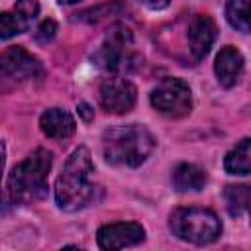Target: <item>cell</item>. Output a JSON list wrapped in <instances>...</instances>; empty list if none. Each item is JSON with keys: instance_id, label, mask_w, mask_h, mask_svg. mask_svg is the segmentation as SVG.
<instances>
[{"instance_id": "obj_1", "label": "cell", "mask_w": 251, "mask_h": 251, "mask_svg": "<svg viewBox=\"0 0 251 251\" xmlns=\"http://www.w3.org/2000/svg\"><path fill=\"white\" fill-rule=\"evenodd\" d=\"M94 165L90 151L80 145L67 159L61 175L55 182V202L65 212H76L94 200L96 186L92 184Z\"/></svg>"}, {"instance_id": "obj_2", "label": "cell", "mask_w": 251, "mask_h": 251, "mask_svg": "<svg viewBox=\"0 0 251 251\" xmlns=\"http://www.w3.org/2000/svg\"><path fill=\"white\" fill-rule=\"evenodd\" d=\"M155 147V137L145 126L127 124L116 126L104 131L102 137V153L110 165L124 167H139L147 161Z\"/></svg>"}, {"instance_id": "obj_3", "label": "cell", "mask_w": 251, "mask_h": 251, "mask_svg": "<svg viewBox=\"0 0 251 251\" xmlns=\"http://www.w3.org/2000/svg\"><path fill=\"white\" fill-rule=\"evenodd\" d=\"M51 165L53 157L47 149L37 147L33 153H29L8 175V198L14 204H29L41 200L47 194V176Z\"/></svg>"}, {"instance_id": "obj_4", "label": "cell", "mask_w": 251, "mask_h": 251, "mask_svg": "<svg viewBox=\"0 0 251 251\" xmlns=\"http://www.w3.org/2000/svg\"><path fill=\"white\" fill-rule=\"evenodd\" d=\"M169 226L173 235L192 245H208L222 235V222L216 212L198 206L176 208L171 214Z\"/></svg>"}, {"instance_id": "obj_5", "label": "cell", "mask_w": 251, "mask_h": 251, "mask_svg": "<svg viewBox=\"0 0 251 251\" xmlns=\"http://www.w3.org/2000/svg\"><path fill=\"white\" fill-rule=\"evenodd\" d=\"M149 100H151V106L159 114H163L167 118H173V120L184 118L192 110V92H190V86L182 78H176V76L163 78L151 90Z\"/></svg>"}, {"instance_id": "obj_6", "label": "cell", "mask_w": 251, "mask_h": 251, "mask_svg": "<svg viewBox=\"0 0 251 251\" xmlns=\"http://www.w3.org/2000/svg\"><path fill=\"white\" fill-rule=\"evenodd\" d=\"M131 43V33L127 27L124 25H114L104 43L94 51L92 55V61L104 69V71H110V73H116L124 67V59L127 61V55H126V47Z\"/></svg>"}, {"instance_id": "obj_7", "label": "cell", "mask_w": 251, "mask_h": 251, "mask_svg": "<svg viewBox=\"0 0 251 251\" xmlns=\"http://www.w3.org/2000/svg\"><path fill=\"white\" fill-rule=\"evenodd\" d=\"M98 100L100 106L110 114H127L135 106L137 90L129 80L112 76L100 84Z\"/></svg>"}, {"instance_id": "obj_8", "label": "cell", "mask_w": 251, "mask_h": 251, "mask_svg": "<svg viewBox=\"0 0 251 251\" xmlns=\"http://www.w3.org/2000/svg\"><path fill=\"white\" fill-rule=\"evenodd\" d=\"M145 239V229L137 222H116L106 224L98 229L96 241L100 249L112 251V249H126L141 243Z\"/></svg>"}, {"instance_id": "obj_9", "label": "cell", "mask_w": 251, "mask_h": 251, "mask_svg": "<svg viewBox=\"0 0 251 251\" xmlns=\"http://www.w3.org/2000/svg\"><path fill=\"white\" fill-rule=\"evenodd\" d=\"M0 67H2V75L6 78H14V80H27V78H35L37 75L43 73L41 63L37 57H33L29 51H25L24 47L16 45L10 47L2 53L0 57Z\"/></svg>"}, {"instance_id": "obj_10", "label": "cell", "mask_w": 251, "mask_h": 251, "mask_svg": "<svg viewBox=\"0 0 251 251\" xmlns=\"http://www.w3.org/2000/svg\"><path fill=\"white\" fill-rule=\"evenodd\" d=\"M37 14H39L37 0H16L14 8L0 16V37L6 41L18 33L27 31L31 22L37 18Z\"/></svg>"}, {"instance_id": "obj_11", "label": "cell", "mask_w": 251, "mask_h": 251, "mask_svg": "<svg viewBox=\"0 0 251 251\" xmlns=\"http://www.w3.org/2000/svg\"><path fill=\"white\" fill-rule=\"evenodd\" d=\"M216 31H218L216 24L208 16L200 14L190 22V25H188V49H190V55L194 61H202L210 53V49L216 41Z\"/></svg>"}, {"instance_id": "obj_12", "label": "cell", "mask_w": 251, "mask_h": 251, "mask_svg": "<svg viewBox=\"0 0 251 251\" xmlns=\"http://www.w3.org/2000/svg\"><path fill=\"white\" fill-rule=\"evenodd\" d=\"M243 67H245L243 55H241L235 47L226 45V47L220 49V53L216 55L214 73H216V76H218V82H220L224 88H231V86H235L237 80L241 78Z\"/></svg>"}, {"instance_id": "obj_13", "label": "cell", "mask_w": 251, "mask_h": 251, "mask_svg": "<svg viewBox=\"0 0 251 251\" xmlns=\"http://www.w3.org/2000/svg\"><path fill=\"white\" fill-rule=\"evenodd\" d=\"M39 127L49 139H67L75 133L76 122L75 118L61 108H49L39 118Z\"/></svg>"}, {"instance_id": "obj_14", "label": "cell", "mask_w": 251, "mask_h": 251, "mask_svg": "<svg viewBox=\"0 0 251 251\" xmlns=\"http://www.w3.org/2000/svg\"><path fill=\"white\" fill-rule=\"evenodd\" d=\"M171 180L178 192H198L204 188L208 176H206L204 169H200L192 163H180L175 167Z\"/></svg>"}, {"instance_id": "obj_15", "label": "cell", "mask_w": 251, "mask_h": 251, "mask_svg": "<svg viewBox=\"0 0 251 251\" xmlns=\"http://www.w3.org/2000/svg\"><path fill=\"white\" fill-rule=\"evenodd\" d=\"M224 169L227 175L245 176L251 175V139H241L224 157Z\"/></svg>"}, {"instance_id": "obj_16", "label": "cell", "mask_w": 251, "mask_h": 251, "mask_svg": "<svg viewBox=\"0 0 251 251\" xmlns=\"http://www.w3.org/2000/svg\"><path fill=\"white\" fill-rule=\"evenodd\" d=\"M226 20L233 29L251 33V0H227Z\"/></svg>"}, {"instance_id": "obj_17", "label": "cell", "mask_w": 251, "mask_h": 251, "mask_svg": "<svg viewBox=\"0 0 251 251\" xmlns=\"http://www.w3.org/2000/svg\"><path fill=\"white\" fill-rule=\"evenodd\" d=\"M224 200L227 212L237 218L249 210V200H251V186L245 184H229L224 190Z\"/></svg>"}, {"instance_id": "obj_18", "label": "cell", "mask_w": 251, "mask_h": 251, "mask_svg": "<svg viewBox=\"0 0 251 251\" xmlns=\"http://www.w3.org/2000/svg\"><path fill=\"white\" fill-rule=\"evenodd\" d=\"M55 33H57V24H55L53 20H43V22L37 25L33 37H35L37 43H49V41H53Z\"/></svg>"}, {"instance_id": "obj_19", "label": "cell", "mask_w": 251, "mask_h": 251, "mask_svg": "<svg viewBox=\"0 0 251 251\" xmlns=\"http://www.w3.org/2000/svg\"><path fill=\"white\" fill-rule=\"evenodd\" d=\"M141 4L149 10H165L171 4V0H141Z\"/></svg>"}, {"instance_id": "obj_20", "label": "cell", "mask_w": 251, "mask_h": 251, "mask_svg": "<svg viewBox=\"0 0 251 251\" xmlns=\"http://www.w3.org/2000/svg\"><path fill=\"white\" fill-rule=\"evenodd\" d=\"M76 110H78V114H80L86 122H90V120H92V116H94V110H92L88 104H78V106H76Z\"/></svg>"}, {"instance_id": "obj_21", "label": "cell", "mask_w": 251, "mask_h": 251, "mask_svg": "<svg viewBox=\"0 0 251 251\" xmlns=\"http://www.w3.org/2000/svg\"><path fill=\"white\" fill-rule=\"evenodd\" d=\"M59 4H76V2H80V0H57Z\"/></svg>"}]
</instances>
